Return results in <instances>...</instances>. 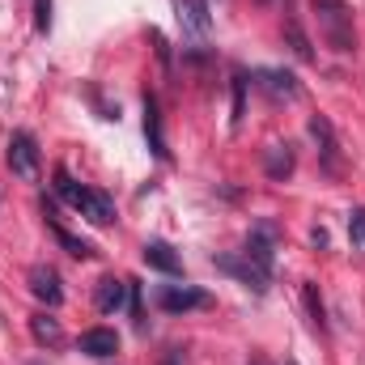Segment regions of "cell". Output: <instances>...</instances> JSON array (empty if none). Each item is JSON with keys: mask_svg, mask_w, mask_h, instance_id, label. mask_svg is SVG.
I'll return each mask as SVG.
<instances>
[{"mask_svg": "<svg viewBox=\"0 0 365 365\" xmlns=\"http://www.w3.org/2000/svg\"><path fill=\"white\" fill-rule=\"evenodd\" d=\"M284 34H289V47H293V56L310 64V60H314V47H310V38L302 34V26H297V21H284Z\"/></svg>", "mask_w": 365, "mask_h": 365, "instance_id": "obj_17", "label": "cell"}, {"mask_svg": "<svg viewBox=\"0 0 365 365\" xmlns=\"http://www.w3.org/2000/svg\"><path fill=\"white\" fill-rule=\"evenodd\" d=\"M81 353H90V357H98V361H106V357L119 353V336H115L110 327H90V331L81 336Z\"/></svg>", "mask_w": 365, "mask_h": 365, "instance_id": "obj_12", "label": "cell"}, {"mask_svg": "<svg viewBox=\"0 0 365 365\" xmlns=\"http://www.w3.org/2000/svg\"><path fill=\"white\" fill-rule=\"evenodd\" d=\"M145 136H149V149L158 158H166V136H162V115H158V98H145Z\"/></svg>", "mask_w": 365, "mask_h": 365, "instance_id": "obj_15", "label": "cell"}, {"mask_svg": "<svg viewBox=\"0 0 365 365\" xmlns=\"http://www.w3.org/2000/svg\"><path fill=\"white\" fill-rule=\"evenodd\" d=\"M306 306H310V323H314V331H323V302H319V293H314V284H306Z\"/></svg>", "mask_w": 365, "mask_h": 365, "instance_id": "obj_21", "label": "cell"}, {"mask_svg": "<svg viewBox=\"0 0 365 365\" xmlns=\"http://www.w3.org/2000/svg\"><path fill=\"white\" fill-rule=\"evenodd\" d=\"M212 264H217V272L238 276V280L251 284V289H268V276H272V272H264L255 259H247V255H217Z\"/></svg>", "mask_w": 365, "mask_h": 365, "instance_id": "obj_4", "label": "cell"}, {"mask_svg": "<svg viewBox=\"0 0 365 365\" xmlns=\"http://www.w3.org/2000/svg\"><path fill=\"white\" fill-rule=\"evenodd\" d=\"M310 136L319 140V153H323V170L327 175H340V149H336V136H331V123L323 115L310 119Z\"/></svg>", "mask_w": 365, "mask_h": 365, "instance_id": "obj_6", "label": "cell"}, {"mask_svg": "<svg viewBox=\"0 0 365 365\" xmlns=\"http://www.w3.org/2000/svg\"><path fill=\"white\" fill-rule=\"evenodd\" d=\"M314 13H319V30H323V38H327L336 51H344V56H349V51L357 47L349 4H344V0H314Z\"/></svg>", "mask_w": 365, "mask_h": 365, "instance_id": "obj_2", "label": "cell"}, {"mask_svg": "<svg viewBox=\"0 0 365 365\" xmlns=\"http://www.w3.org/2000/svg\"><path fill=\"white\" fill-rule=\"evenodd\" d=\"M132 289V280H115V276H106V280H98V293H93V302H98V310L102 314H110V310H119L123 306V293Z\"/></svg>", "mask_w": 365, "mask_h": 365, "instance_id": "obj_13", "label": "cell"}, {"mask_svg": "<svg viewBox=\"0 0 365 365\" xmlns=\"http://www.w3.org/2000/svg\"><path fill=\"white\" fill-rule=\"evenodd\" d=\"M272 242H276V230L272 225H259V230H251V238H247V259H255L264 272H272Z\"/></svg>", "mask_w": 365, "mask_h": 365, "instance_id": "obj_11", "label": "cell"}, {"mask_svg": "<svg viewBox=\"0 0 365 365\" xmlns=\"http://www.w3.org/2000/svg\"><path fill=\"white\" fill-rule=\"evenodd\" d=\"M349 238H353V247H365V208H353V217H349Z\"/></svg>", "mask_w": 365, "mask_h": 365, "instance_id": "obj_19", "label": "cell"}, {"mask_svg": "<svg viewBox=\"0 0 365 365\" xmlns=\"http://www.w3.org/2000/svg\"><path fill=\"white\" fill-rule=\"evenodd\" d=\"M175 13H179L182 30H191V34H208V30H212L208 0H175Z\"/></svg>", "mask_w": 365, "mask_h": 365, "instance_id": "obj_9", "label": "cell"}, {"mask_svg": "<svg viewBox=\"0 0 365 365\" xmlns=\"http://www.w3.org/2000/svg\"><path fill=\"white\" fill-rule=\"evenodd\" d=\"M264 170H268V179H289L293 175V149L289 145H268L264 149Z\"/></svg>", "mask_w": 365, "mask_h": 365, "instance_id": "obj_14", "label": "cell"}, {"mask_svg": "<svg viewBox=\"0 0 365 365\" xmlns=\"http://www.w3.org/2000/svg\"><path fill=\"white\" fill-rule=\"evenodd\" d=\"M4 158H9V170H13L17 179H26V182L38 179V140H34L30 132H13Z\"/></svg>", "mask_w": 365, "mask_h": 365, "instance_id": "obj_3", "label": "cell"}, {"mask_svg": "<svg viewBox=\"0 0 365 365\" xmlns=\"http://www.w3.org/2000/svg\"><path fill=\"white\" fill-rule=\"evenodd\" d=\"M255 90H264L268 98H276V102H280V98L289 102V98L302 93L297 90V77L284 73V68H259V73H255Z\"/></svg>", "mask_w": 365, "mask_h": 365, "instance_id": "obj_5", "label": "cell"}, {"mask_svg": "<svg viewBox=\"0 0 365 365\" xmlns=\"http://www.w3.org/2000/svg\"><path fill=\"white\" fill-rule=\"evenodd\" d=\"M158 306H162L166 314L200 310V306H208V293H200V289H162V293H158Z\"/></svg>", "mask_w": 365, "mask_h": 365, "instance_id": "obj_10", "label": "cell"}, {"mask_svg": "<svg viewBox=\"0 0 365 365\" xmlns=\"http://www.w3.org/2000/svg\"><path fill=\"white\" fill-rule=\"evenodd\" d=\"M30 293H34L38 302H47V306H60V302H64V289H60V276H56V268L34 264V268H30Z\"/></svg>", "mask_w": 365, "mask_h": 365, "instance_id": "obj_8", "label": "cell"}, {"mask_svg": "<svg viewBox=\"0 0 365 365\" xmlns=\"http://www.w3.org/2000/svg\"><path fill=\"white\" fill-rule=\"evenodd\" d=\"M30 331H34V340H38V344H60V336H64V331H60V323H56V319H47V314H34V319H30Z\"/></svg>", "mask_w": 365, "mask_h": 365, "instance_id": "obj_16", "label": "cell"}, {"mask_svg": "<svg viewBox=\"0 0 365 365\" xmlns=\"http://www.w3.org/2000/svg\"><path fill=\"white\" fill-rule=\"evenodd\" d=\"M56 238H60V242L68 247V255H77V259H86V255H93V247H90V242H81V238H73L68 230H56Z\"/></svg>", "mask_w": 365, "mask_h": 365, "instance_id": "obj_18", "label": "cell"}, {"mask_svg": "<svg viewBox=\"0 0 365 365\" xmlns=\"http://www.w3.org/2000/svg\"><path fill=\"white\" fill-rule=\"evenodd\" d=\"M56 191H60L81 217H90L93 225H110V221H115V200L102 195V191H93V187H77V182L68 179V170H56Z\"/></svg>", "mask_w": 365, "mask_h": 365, "instance_id": "obj_1", "label": "cell"}, {"mask_svg": "<svg viewBox=\"0 0 365 365\" xmlns=\"http://www.w3.org/2000/svg\"><path fill=\"white\" fill-rule=\"evenodd\" d=\"M140 259H145V268H153V272H166V276L182 272V259H179V251H175L170 242H145Z\"/></svg>", "mask_w": 365, "mask_h": 365, "instance_id": "obj_7", "label": "cell"}, {"mask_svg": "<svg viewBox=\"0 0 365 365\" xmlns=\"http://www.w3.org/2000/svg\"><path fill=\"white\" fill-rule=\"evenodd\" d=\"M34 30L38 34L51 30V0H34Z\"/></svg>", "mask_w": 365, "mask_h": 365, "instance_id": "obj_20", "label": "cell"}, {"mask_svg": "<svg viewBox=\"0 0 365 365\" xmlns=\"http://www.w3.org/2000/svg\"><path fill=\"white\" fill-rule=\"evenodd\" d=\"M259 4H276V0H259Z\"/></svg>", "mask_w": 365, "mask_h": 365, "instance_id": "obj_22", "label": "cell"}]
</instances>
